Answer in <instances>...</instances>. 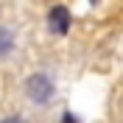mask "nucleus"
<instances>
[{"mask_svg":"<svg viewBox=\"0 0 123 123\" xmlns=\"http://www.w3.org/2000/svg\"><path fill=\"white\" fill-rule=\"evenodd\" d=\"M70 25H73L70 8H64V6H53L50 11H48V28H50V34L64 37V34L70 31Z\"/></svg>","mask_w":123,"mask_h":123,"instance_id":"nucleus-2","label":"nucleus"},{"mask_svg":"<svg viewBox=\"0 0 123 123\" xmlns=\"http://www.w3.org/2000/svg\"><path fill=\"white\" fill-rule=\"evenodd\" d=\"M25 95H28L34 104H48V101L56 95V87H53V81H50V76L34 73V76L25 78Z\"/></svg>","mask_w":123,"mask_h":123,"instance_id":"nucleus-1","label":"nucleus"},{"mask_svg":"<svg viewBox=\"0 0 123 123\" xmlns=\"http://www.w3.org/2000/svg\"><path fill=\"white\" fill-rule=\"evenodd\" d=\"M11 50H14V31L0 28V59H3V56H8Z\"/></svg>","mask_w":123,"mask_h":123,"instance_id":"nucleus-3","label":"nucleus"},{"mask_svg":"<svg viewBox=\"0 0 123 123\" xmlns=\"http://www.w3.org/2000/svg\"><path fill=\"white\" fill-rule=\"evenodd\" d=\"M92 3H98V0H92Z\"/></svg>","mask_w":123,"mask_h":123,"instance_id":"nucleus-6","label":"nucleus"},{"mask_svg":"<svg viewBox=\"0 0 123 123\" xmlns=\"http://www.w3.org/2000/svg\"><path fill=\"white\" fill-rule=\"evenodd\" d=\"M62 123H81V120H78V115H73L70 109H64V112H62Z\"/></svg>","mask_w":123,"mask_h":123,"instance_id":"nucleus-4","label":"nucleus"},{"mask_svg":"<svg viewBox=\"0 0 123 123\" xmlns=\"http://www.w3.org/2000/svg\"><path fill=\"white\" fill-rule=\"evenodd\" d=\"M0 123H28L25 117H20V115H8V117H3Z\"/></svg>","mask_w":123,"mask_h":123,"instance_id":"nucleus-5","label":"nucleus"}]
</instances>
